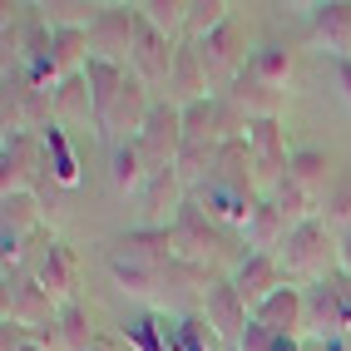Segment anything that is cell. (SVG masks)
Returning a JSON list of instances; mask_svg holds the SVG:
<instances>
[{
  "label": "cell",
  "mask_w": 351,
  "mask_h": 351,
  "mask_svg": "<svg viewBox=\"0 0 351 351\" xmlns=\"http://www.w3.org/2000/svg\"><path fill=\"white\" fill-rule=\"evenodd\" d=\"M272 257H277V267H282L287 282H307V287H312V282H326V277H332V263H337L332 228H326L322 218L297 223Z\"/></svg>",
  "instance_id": "cell-1"
},
{
  "label": "cell",
  "mask_w": 351,
  "mask_h": 351,
  "mask_svg": "<svg viewBox=\"0 0 351 351\" xmlns=\"http://www.w3.org/2000/svg\"><path fill=\"white\" fill-rule=\"evenodd\" d=\"M0 312H5V322H10V326H20V332H30V337H40L45 326H55V322H60L55 297L35 282V272H20V267H5V292H0Z\"/></svg>",
  "instance_id": "cell-2"
},
{
  "label": "cell",
  "mask_w": 351,
  "mask_h": 351,
  "mask_svg": "<svg viewBox=\"0 0 351 351\" xmlns=\"http://www.w3.org/2000/svg\"><path fill=\"white\" fill-rule=\"evenodd\" d=\"M173 247H178V263H193V267H213L223 257V228L203 213V208L189 198L173 213Z\"/></svg>",
  "instance_id": "cell-3"
},
{
  "label": "cell",
  "mask_w": 351,
  "mask_h": 351,
  "mask_svg": "<svg viewBox=\"0 0 351 351\" xmlns=\"http://www.w3.org/2000/svg\"><path fill=\"white\" fill-rule=\"evenodd\" d=\"M138 154H144L149 173L178 169V154H183V109L178 104H154L144 134H138Z\"/></svg>",
  "instance_id": "cell-4"
},
{
  "label": "cell",
  "mask_w": 351,
  "mask_h": 351,
  "mask_svg": "<svg viewBox=\"0 0 351 351\" xmlns=\"http://www.w3.org/2000/svg\"><path fill=\"white\" fill-rule=\"evenodd\" d=\"M40 163H45L40 134L5 129V144H0V198H5V193H35Z\"/></svg>",
  "instance_id": "cell-5"
},
{
  "label": "cell",
  "mask_w": 351,
  "mask_h": 351,
  "mask_svg": "<svg viewBox=\"0 0 351 351\" xmlns=\"http://www.w3.org/2000/svg\"><path fill=\"white\" fill-rule=\"evenodd\" d=\"M134 20H138V25H134V64H129V69H134V75L144 80L149 89H158V84H169V80H173L178 45H173L169 35H158L138 10H134Z\"/></svg>",
  "instance_id": "cell-6"
},
{
  "label": "cell",
  "mask_w": 351,
  "mask_h": 351,
  "mask_svg": "<svg viewBox=\"0 0 351 351\" xmlns=\"http://www.w3.org/2000/svg\"><path fill=\"white\" fill-rule=\"evenodd\" d=\"M193 50H198V60H203V75H208V84L213 89H228L232 80L243 75V30L232 25H218L213 35H203V40H193Z\"/></svg>",
  "instance_id": "cell-7"
},
{
  "label": "cell",
  "mask_w": 351,
  "mask_h": 351,
  "mask_svg": "<svg viewBox=\"0 0 351 351\" xmlns=\"http://www.w3.org/2000/svg\"><path fill=\"white\" fill-rule=\"evenodd\" d=\"M30 272H35V282L55 297V307H69L80 292V272H75V257H69V247L60 238H45L30 257Z\"/></svg>",
  "instance_id": "cell-8"
},
{
  "label": "cell",
  "mask_w": 351,
  "mask_h": 351,
  "mask_svg": "<svg viewBox=\"0 0 351 351\" xmlns=\"http://www.w3.org/2000/svg\"><path fill=\"white\" fill-rule=\"evenodd\" d=\"M134 5H104L95 30H89V45H95V60H109V64H134Z\"/></svg>",
  "instance_id": "cell-9"
},
{
  "label": "cell",
  "mask_w": 351,
  "mask_h": 351,
  "mask_svg": "<svg viewBox=\"0 0 351 351\" xmlns=\"http://www.w3.org/2000/svg\"><path fill=\"white\" fill-rule=\"evenodd\" d=\"M247 149H252V169H257V183H282L287 169H292V154H287V129L282 119H257L252 134H247Z\"/></svg>",
  "instance_id": "cell-10"
},
{
  "label": "cell",
  "mask_w": 351,
  "mask_h": 351,
  "mask_svg": "<svg viewBox=\"0 0 351 351\" xmlns=\"http://www.w3.org/2000/svg\"><path fill=\"white\" fill-rule=\"evenodd\" d=\"M302 292H307V326H302V332H312V337H322V341L351 332V312H346V302H341L337 277L312 282V287H302Z\"/></svg>",
  "instance_id": "cell-11"
},
{
  "label": "cell",
  "mask_w": 351,
  "mask_h": 351,
  "mask_svg": "<svg viewBox=\"0 0 351 351\" xmlns=\"http://www.w3.org/2000/svg\"><path fill=\"white\" fill-rule=\"evenodd\" d=\"M203 322L213 326L218 341H232V346H238V337L247 332V322H252V307L238 297V287H232V282H213V287H208V297H203Z\"/></svg>",
  "instance_id": "cell-12"
},
{
  "label": "cell",
  "mask_w": 351,
  "mask_h": 351,
  "mask_svg": "<svg viewBox=\"0 0 351 351\" xmlns=\"http://www.w3.org/2000/svg\"><path fill=\"white\" fill-rule=\"evenodd\" d=\"M193 203H198L218 228H238V232H243L257 193H243V189H232V183H223V178H208V183H198V189H193Z\"/></svg>",
  "instance_id": "cell-13"
},
{
  "label": "cell",
  "mask_w": 351,
  "mask_h": 351,
  "mask_svg": "<svg viewBox=\"0 0 351 351\" xmlns=\"http://www.w3.org/2000/svg\"><path fill=\"white\" fill-rule=\"evenodd\" d=\"M173 267V263H169ZM169 267L149 263V257H129V252H109V277L119 282V292L154 302L158 292H169Z\"/></svg>",
  "instance_id": "cell-14"
},
{
  "label": "cell",
  "mask_w": 351,
  "mask_h": 351,
  "mask_svg": "<svg viewBox=\"0 0 351 351\" xmlns=\"http://www.w3.org/2000/svg\"><path fill=\"white\" fill-rule=\"evenodd\" d=\"M287 277H282V267H277V257L272 252H247L243 263H238V272H232V287H238V297L247 302V307L257 312L263 302L282 287Z\"/></svg>",
  "instance_id": "cell-15"
},
{
  "label": "cell",
  "mask_w": 351,
  "mask_h": 351,
  "mask_svg": "<svg viewBox=\"0 0 351 351\" xmlns=\"http://www.w3.org/2000/svg\"><path fill=\"white\" fill-rule=\"evenodd\" d=\"M252 322H263L267 332H277V337H302V326H307V292L282 282L263 307L252 312Z\"/></svg>",
  "instance_id": "cell-16"
},
{
  "label": "cell",
  "mask_w": 351,
  "mask_h": 351,
  "mask_svg": "<svg viewBox=\"0 0 351 351\" xmlns=\"http://www.w3.org/2000/svg\"><path fill=\"white\" fill-rule=\"evenodd\" d=\"M223 99H228L232 109H243L252 124H257V119H282V109H287V95H282V89H272V84H263V80H252L247 69L228 84V95H223Z\"/></svg>",
  "instance_id": "cell-17"
},
{
  "label": "cell",
  "mask_w": 351,
  "mask_h": 351,
  "mask_svg": "<svg viewBox=\"0 0 351 351\" xmlns=\"http://www.w3.org/2000/svg\"><path fill=\"white\" fill-rule=\"evenodd\" d=\"M312 35L326 45V55H332V60H351V0L312 5Z\"/></svg>",
  "instance_id": "cell-18"
},
{
  "label": "cell",
  "mask_w": 351,
  "mask_h": 351,
  "mask_svg": "<svg viewBox=\"0 0 351 351\" xmlns=\"http://www.w3.org/2000/svg\"><path fill=\"white\" fill-rule=\"evenodd\" d=\"M144 228H173L169 223V208H183L189 198H183V178H178V169H158V173H149V183H144Z\"/></svg>",
  "instance_id": "cell-19"
},
{
  "label": "cell",
  "mask_w": 351,
  "mask_h": 351,
  "mask_svg": "<svg viewBox=\"0 0 351 351\" xmlns=\"http://www.w3.org/2000/svg\"><path fill=\"white\" fill-rule=\"evenodd\" d=\"M287 232H292V223H287L282 208H277V198H257V203H252L247 228H243V238H247L252 252H277Z\"/></svg>",
  "instance_id": "cell-20"
},
{
  "label": "cell",
  "mask_w": 351,
  "mask_h": 351,
  "mask_svg": "<svg viewBox=\"0 0 351 351\" xmlns=\"http://www.w3.org/2000/svg\"><path fill=\"white\" fill-rule=\"evenodd\" d=\"M40 149H45V173H50V183H60V189H80V158L75 149H69V134L64 124H45L40 129Z\"/></svg>",
  "instance_id": "cell-21"
},
{
  "label": "cell",
  "mask_w": 351,
  "mask_h": 351,
  "mask_svg": "<svg viewBox=\"0 0 351 351\" xmlns=\"http://www.w3.org/2000/svg\"><path fill=\"white\" fill-rule=\"evenodd\" d=\"M109 163H114V193L119 198H138L144 193V183H149V163L144 154H138V138H124V144H114L109 149Z\"/></svg>",
  "instance_id": "cell-22"
},
{
  "label": "cell",
  "mask_w": 351,
  "mask_h": 351,
  "mask_svg": "<svg viewBox=\"0 0 351 351\" xmlns=\"http://www.w3.org/2000/svg\"><path fill=\"white\" fill-rule=\"evenodd\" d=\"M169 89L178 95V109H189V104H198V99H213L208 95V75H203V60H198V50L193 45H178V60H173V80H169Z\"/></svg>",
  "instance_id": "cell-23"
},
{
  "label": "cell",
  "mask_w": 351,
  "mask_h": 351,
  "mask_svg": "<svg viewBox=\"0 0 351 351\" xmlns=\"http://www.w3.org/2000/svg\"><path fill=\"white\" fill-rule=\"evenodd\" d=\"M55 124H95V95L84 75H69L55 84Z\"/></svg>",
  "instance_id": "cell-24"
},
{
  "label": "cell",
  "mask_w": 351,
  "mask_h": 351,
  "mask_svg": "<svg viewBox=\"0 0 351 351\" xmlns=\"http://www.w3.org/2000/svg\"><path fill=\"white\" fill-rule=\"evenodd\" d=\"M119 252L129 257H149V263H178V247H173V228H134L119 238Z\"/></svg>",
  "instance_id": "cell-25"
},
{
  "label": "cell",
  "mask_w": 351,
  "mask_h": 351,
  "mask_svg": "<svg viewBox=\"0 0 351 351\" xmlns=\"http://www.w3.org/2000/svg\"><path fill=\"white\" fill-rule=\"evenodd\" d=\"M292 50L287 45H263V50H257L252 60H247V75L252 80H263V84H272V89H282L287 95V84H292Z\"/></svg>",
  "instance_id": "cell-26"
},
{
  "label": "cell",
  "mask_w": 351,
  "mask_h": 351,
  "mask_svg": "<svg viewBox=\"0 0 351 351\" xmlns=\"http://www.w3.org/2000/svg\"><path fill=\"white\" fill-rule=\"evenodd\" d=\"M134 10L144 15L158 35H169L173 45H178V35H183V30H189V0H138Z\"/></svg>",
  "instance_id": "cell-27"
},
{
  "label": "cell",
  "mask_w": 351,
  "mask_h": 351,
  "mask_svg": "<svg viewBox=\"0 0 351 351\" xmlns=\"http://www.w3.org/2000/svg\"><path fill=\"white\" fill-rule=\"evenodd\" d=\"M326 173H332V158H326L322 149H297V154H292L287 178H292V183H302L307 193L326 198V189H332V183H326Z\"/></svg>",
  "instance_id": "cell-28"
},
{
  "label": "cell",
  "mask_w": 351,
  "mask_h": 351,
  "mask_svg": "<svg viewBox=\"0 0 351 351\" xmlns=\"http://www.w3.org/2000/svg\"><path fill=\"white\" fill-rule=\"evenodd\" d=\"M272 198H277V208L287 213V223L297 228V223H307V218H322V198L317 193H307L302 183H292V178H282L272 189Z\"/></svg>",
  "instance_id": "cell-29"
},
{
  "label": "cell",
  "mask_w": 351,
  "mask_h": 351,
  "mask_svg": "<svg viewBox=\"0 0 351 351\" xmlns=\"http://www.w3.org/2000/svg\"><path fill=\"white\" fill-rule=\"evenodd\" d=\"M40 10H45V25L50 30H95V20H99V10L84 5V0H50Z\"/></svg>",
  "instance_id": "cell-30"
},
{
  "label": "cell",
  "mask_w": 351,
  "mask_h": 351,
  "mask_svg": "<svg viewBox=\"0 0 351 351\" xmlns=\"http://www.w3.org/2000/svg\"><path fill=\"white\" fill-rule=\"evenodd\" d=\"M232 20V5L228 0H189V35L203 40V35H213L218 25H228Z\"/></svg>",
  "instance_id": "cell-31"
},
{
  "label": "cell",
  "mask_w": 351,
  "mask_h": 351,
  "mask_svg": "<svg viewBox=\"0 0 351 351\" xmlns=\"http://www.w3.org/2000/svg\"><path fill=\"white\" fill-rule=\"evenodd\" d=\"M60 341L69 346V351H89L95 346V332H89V317H84V307L80 302H69V307H60Z\"/></svg>",
  "instance_id": "cell-32"
},
{
  "label": "cell",
  "mask_w": 351,
  "mask_h": 351,
  "mask_svg": "<svg viewBox=\"0 0 351 351\" xmlns=\"http://www.w3.org/2000/svg\"><path fill=\"white\" fill-rule=\"evenodd\" d=\"M208 341H218V337L203 317H183L169 326V351H208Z\"/></svg>",
  "instance_id": "cell-33"
},
{
  "label": "cell",
  "mask_w": 351,
  "mask_h": 351,
  "mask_svg": "<svg viewBox=\"0 0 351 351\" xmlns=\"http://www.w3.org/2000/svg\"><path fill=\"white\" fill-rule=\"evenodd\" d=\"M124 341L134 351H169V326L158 317H138V322H124Z\"/></svg>",
  "instance_id": "cell-34"
},
{
  "label": "cell",
  "mask_w": 351,
  "mask_h": 351,
  "mask_svg": "<svg viewBox=\"0 0 351 351\" xmlns=\"http://www.w3.org/2000/svg\"><path fill=\"white\" fill-rule=\"evenodd\" d=\"M322 223L351 232V178H337L332 189H326V198H322Z\"/></svg>",
  "instance_id": "cell-35"
},
{
  "label": "cell",
  "mask_w": 351,
  "mask_h": 351,
  "mask_svg": "<svg viewBox=\"0 0 351 351\" xmlns=\"http://www.w3.org/2000/svg\"><path fill=\"white\" fill-rule=\"evenodd\" d=\"M40 223V198L35 193H5V232H35Z\"/></svg>",
  "instance_id": "cell-36"
},
{
  "label": "cell",
  "mask_w": 351,
  "mask_h": 351,
  "mask_svg": "<svg viewBox=\"0 0 351 351\" xmlns=\"http://www.w3.org/2000/svg\"><path fill=\"white\" fill-rule=\"evenodd\" d=\"M238 351H277V332H267L263 322H247V332L238 337Z\"/></svg>",
  "instance_id": "cell-37"
},
{
  "label": "cell",
  "mask_w": 351,
  "mask_h": 351,
  "mask_svg": "<svg viewBox=\"0 0 351 351\" xmlns=\"http://www.w3.org/2000/svg\"><path fill=\"white\" fill-rule=\"evenodd\" d=\"M5 351H50L40 337H30V332H20V326H10L5 322Z\"/></svg>",
  "instance_id": "cell-38"
},
{
  "label": "cell",
  "mask_w": 351,
  "mask_h": 351,
  "mask_svg": "<svg viewBox=\"0 0 351 351\" xmlns=\"http://www.w3.org/2000/svg\"><path fill=\"white\" fill-rule=\"evenodd\" d=\"M337 267H341V277H351V232L337 238Z\"/></svg>",
  "instance_id": "cell-39"
},
{
  "label": "cell",
  "mask_w": 351,
  "mask_h": 351,
  "mask_svg": "<svg viewBox=\"0 0 351 351\" xmlns=\"http://www.w3.org/2000/svg\"><path fill=\"white\" fill-rule=\"evenodd\" d=\"M337 84H341V99L351 104V60H337Z\"/></svg>",
  "instance_id": "cell-40"
},
{
  "label": "cell",
  "mask_w": 351,
  "mask_h": 351,
  "mask_svg": "<svg viewBox=\"0 0 351 351\" xmlns=\"http://www.w3.org/2000/svg\"><path fill=\"white\" fill-rule=\"evenodd\" d=\"M337 287H341V302H346V312H351V277H337Z\"/></svg>",
  "instance_id": "cell-41"
},
{
  "label": "cell",
  "mask_w": 351,
  "mask_h": 351,
  "mask_svg": "<svg viewBox=\"0 0 351 351\" xmlns=\"http://www.w3.org/2000/svg\"><path fill=\"white\" fill-rule=\"evenodd\" d=\"M277 351H302V341L297 337H277Z\"/></svg>",
  "instance_id": "cell-42"
},
{
  "label": "cell",
  "mask_w": 351,
  "mask_h": 351,
  "mask_svg": "<svg viewBox=\"0 0 351 351\" xmlns=\"http://www.w3.org/2000/svg\"><path fill=\"white\" fill-rule=\"evenodd\" d=\"M322 346H326V351H346V341H341V337H332V341H322Z\"/></svg>",
  "instance_id": "cell-43"
},
{
  "label": "cell",
  "mask_w": 351,
  "mask_h": 351,
  "mask_svg": "<svg viewBox=\"0 0 351 351\" xmlns=\"http://www.w3.org/2000/svg\"><path fill=\"white\" fill-rule=\"evenodd\" d=\"M89 351H104V346H99V341H95V346H89Z\"/></svg>",
  "instance_id": "cell-44"
}]
</instances>
